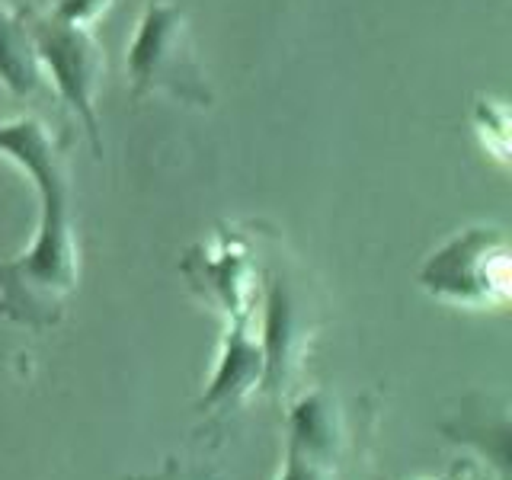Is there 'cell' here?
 Instances as JSON below:
<instances>
[{"mask_svg": "<svg viewBox=\"0 0 512 480\" xmlns=\"http://www.w3.org/2000/svg\"><path fill=\"white\" fill-rule=\"evenodd\" d=\"M112 0H48V16L61 23L93 29V23L109 10Z\"/></svg>", "mask_w": 512, "mask_h": 480, "instance_id": "cell-9", "label": "cell"}, {"mask_svg": "<svg viewBox=\"0 0 512 480\" xmlns=\"http://www.w3.org/2000/svg\"><path fill=\"white\" fill-rule=\"evenodd\" d=\"M23 16L32 45H36L42 74L52 77L58 96L84 122L93 151L100 157L103 144H100V119H96V90H100L106 58L100 42L93 39V29L61 23L55 16L36 10H23Z\"/></svg>", "mask_w": 512, "mask_h": 480, "instance_id": "cell-4", "label": "cell"}, {"mask_svg": "<svg viewBox=\"0 0 512 480\" xmlns=\"http://www.w3.org/2000/svg\"><path fill=\"white\" fill-rule=\"evenodd\" d=\"M340 439V413L330 394H304L288 413V445L279 480H333Z\"/></svg>", "mask_w": 512, "mask_h": 480, "instance_id": "cell-6", "label": "cell"}, {"mask_svg": "<svg viewBox=\"0 0 512 480\" xmlns=\"http://www.w3.org/2000/svg\"><path fill=\"white\" fill-rule=\"evenodd\" d=\"M0 154L29 173L42 202L29 250L0 263V314L20 327L45 333L61 324L80 276L68 154L32 116L0 122Z\"/></svg>", "mask_w": 512, "mask_h": 480, "instance_id": "cell-1", "label": "cell"}, {"mask_svg": "<svg viewBox=\"0 0 512 480\" xmlns=\"http://www.w3.org/2000/svg\"><path fill=\"white\" fill-rule=\"evenodd\" d=\"M474 125L480 128V132L496 135V148H500V157L506 160V148H509V112L503 103L496 100H480L477 109H474Z\"/></svg>", "mask_w": 512, "mask_h": 480, "instance_id": "cell-10", "label": "cell"}, {"mask_svg": "<svg viewBox=\"0 0 512 480\" xmlns=\"http://www.w3.org/2000/svg\"><path fill=\"white\" fill-rule=\"evenodd\" d=\"M263 381H266V356H263L260 336L253 333L250 320L228 324L221 359L215 368V378L202 397V407L208 410L234 407L244 397H250L256 388H263Z\"/></svg>", "mask_w": 512, "mask_h": 480, "instance_id": "cell-7", "label": "cell"}, {"mask_svg": "<svg viewBox=\"0 0 512 480\" xmlns=\"http://www.w3.org/2000/svg\"><path fill=\"white\" fill-rule=\"evenodd\" d=\"M416 279L432 298L455 308L503 311L512 295L509 240L484 224L464 228L426 256Z\"/></svg>", "mask_w": 512, "mask_h": 480, "instance_id": "cell-3", "label": "cell"}, {"mask_svg": "<svg viewBox=\"0 0 512 480\" xmlns=\"http://www.w3.org/2000/svg\"><path fill=\"white\" fill-rule=\"evenodd\" d=\"M183 276L205 304L218 308L228 324L250 320L256 301L253 247L240 231H215L183 256Z\"/></svg>", "mask_w": 512, "mask_h": 480, "instance_id": "cell-5", "label": "cell"}, {"mask_svg": "<svg viewBox=\"0 0 512 480\" xmlns=\"http://www.w3.org/2000/svg\"><path fill=\"white\" fill-rule=\"evenodd\" d=\"M125 64L135 100L154 93L192 106H212L215 100L186 26V13L173 0H148L135 26L132 45H128Z\"/></svg>", "mask_w": 512, "mask_h": 480, "instance_id": "cell-2", "label": "cell"}, {"mask_svg": "<svg viewBox=\"0 0 512 480\" xmlns=\"http://www.w3.org/2000/svg\"><path fill=\"white\" fill-rule=\"evenodd\" d=\"M42 77L23 10H10L0 0V84L20 100H29L39 93Z\"/></svg>", "mask_w": 512, "mask_h": 480, "instance_id": "cell-8", "label": "cell"}]
</instances>
